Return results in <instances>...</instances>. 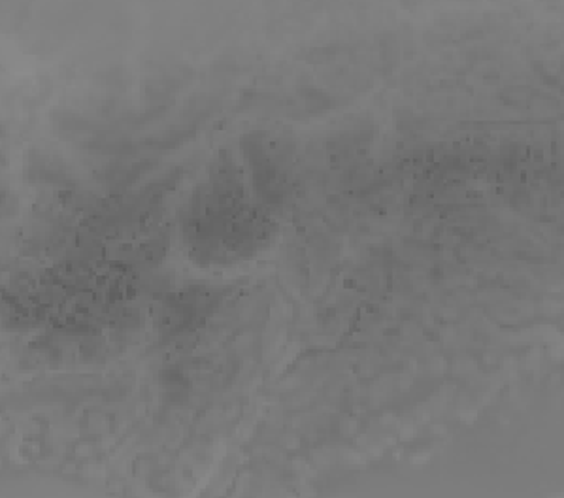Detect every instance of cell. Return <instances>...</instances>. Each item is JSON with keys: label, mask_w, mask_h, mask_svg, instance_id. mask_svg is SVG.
I'll use <instances>...</instances> for the list:
<instances>
[{"label": "cell", "mask_w": 564, "mask_h": 498, "mask_svg": "<svg viewBox=\"0 0 564 498\" xmlns=\"http://www.w3.org/2000/svg\"><path fill=\"white\" fill-rule=\"evenodd\" d=\"M182 235L191 256L212 264L240 261L269 243V212L227 153L185 203Z\"/></svg>", "instance_id": "obj_1"}]
</instances>
